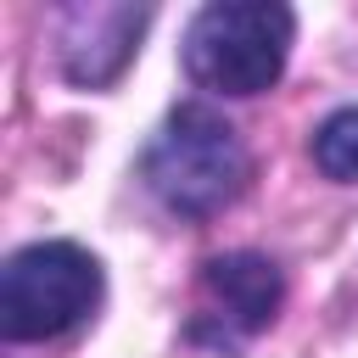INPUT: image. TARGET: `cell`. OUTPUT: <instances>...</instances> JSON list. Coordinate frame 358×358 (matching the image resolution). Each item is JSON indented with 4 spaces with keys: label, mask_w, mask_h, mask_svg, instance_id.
Here are the masks:
<instances>
[{
    "label": "cell",
    "mask_w": 358,
    "mask_h": 358,
    "mask_svg": "<svg viewBox=\"0 0 358 358\" xmlns=\"http://www.w3.org/2000/svg\"><path fill=\"white\" fill-rule=\"evenodd\" d=\"M313 162L324 179L358 185V106H341L313 129Z\"/></svg>",
    "instance_id": "8992f818"
},
{
    "label": "cell",
    "mask_w": 358,
    "mask_h": 358,
    "mask_svg": "<svg viewBox=\"0 0 358 358\" xmlns=\"http://www.w3.org/2000/svg\"><path fill=\"white\" fill-rule=\"evenodd\" d=\"M285 302V280L257 252H224L201 263V313L218 324V347H241L274 324Z\"/></svg>",
    "instance_id": "277c9868"
},
{
    "label": "cell",
    "mask_w": 358,
    "mask_h": 358,
    "mask_svg": "<svg viewBox=\"0 0 358 358\" xmlns=\"http://www.w3.org/2000/svg\"><path fill=\"white\" fill-rule=\"evenodd\" d=\"M296 17L274 0H213L185 28V73L213 95H263L291 56Z\"/></svg>",
    "instance_id": "7a4b0ae2"
},
{
    "label": "cell",
    "mask_w": 358,
    "mask_h": 358,
    "mask_svg": "<svg viewBox=\"0 0 358 358\" xmlns=\"http://www.w3.org/2000/svg\"><path fill=\"white\" fill-rule=\"evenodd\" d=\"M145 22H151V6H106V0L101 6H67L62 34H56L62 73L78 90H106L129 67Z\"/></svg>",
    "instance_id": "5b68a950"
},
{
    "label": "cell",
    "mask_w": 358,
    "mask_h": 358,
    "mask_svg": "<svg viewBox=\"0 0 358 358\" xmlns=\"http://www.w3.org/2000/svg\"><path fill=\"white\" fill-rule=\"evenodd\" d=\"M101 302V263L73 241H34L0 268V336L45 341Z\"/></svg>",
    "instance_id": "3957f363"
},
{
    "label": "cell",
    "mask_w": 358,
    "mask_h": 358,
    "mask_svg": "<svg viewBox=\"0 0 358 358\" xmlns=\"http://www.w3.org/2000/svg\"><path fill=\"white\" fill-rule=\"evenodd\" d=\"M252 157L213 106H179L145 145V185L173 218H213L246 190Z\"/></svg>",
    "instance_id": "6da1fadb"
}]
</instances>
